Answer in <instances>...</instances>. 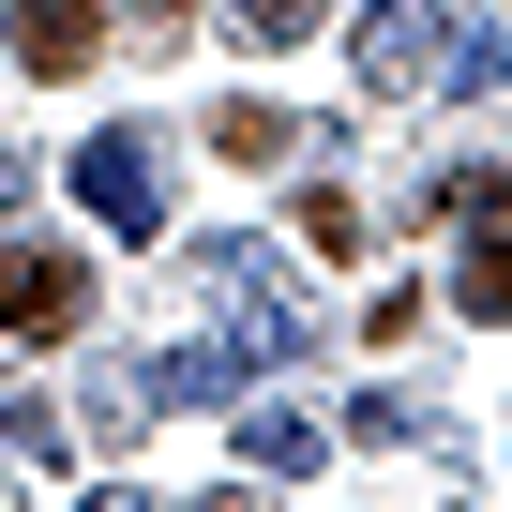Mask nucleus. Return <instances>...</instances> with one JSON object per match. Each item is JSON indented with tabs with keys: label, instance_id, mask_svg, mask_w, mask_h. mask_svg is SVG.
<instances>
[{
	"label": "nucleus",
	"instance_id": "10",
	"mask_svg": "<svg viewBox=\"0 0 512 512\" xmlns=\"http://www.w3.org/2000/svg\"><path fill=\"white\" fill-rule=\"evenodd\" d=\"M226 16H241V46H302V31L332 16V0H226Z\"/></svg>",
	"mask_w": 512,
	"mask_h": 512
},
{
	"label": "nucleus",
	"instance_id": "12",
	"mask_svg": "<svg viewBox=\"0 0 512 512\" xmlns=\"http://www.w3.org/2000/svg\"><path fill=\"white\" fill-rule=\"evenodd\" d=\"M16 196H31V166H16V151H0V226H16Z\"/></svg>",
	"mask_w": 512,
	"mask_h": 512
},
{
	"label": "nucleus",
	"instance_id": "11",
	"mask_svg": "<svg viewBox=\"0 0 512 512\" xmlns=\"http://www.w3.org/2000/svg\"><path fill=\"white\" fill-rule=\"evenodd\" d=\"M452 302H467V317H512V256H482V272H467Z\"/></svg>",
	"mask_w": 512,
	"mask_h": 512
},
{
	"label": "nucleus",
	"instance_id": "6",
	"mask_svg": "<svg viewBox=\"0 0 512 512\" xmlns=\"http://www.w3.org/2000/svg\"><path fill=\"white\" fill-rule=\"evenodd\" d=\"M422 211H437V226H497V241H512V166H437V181H422Z\"/></svg>",
	"mask_w": 512,
	"mask_h": 512
},
{
	"label": "nucleus",
	"instance_id": "9",
	"mask_svg": "<svg viewBox=\"0 0 512 512\" xmlns=\"http://www.w3.org/2000/svg\"><path fill=\"white\" fill-rule=\"evenodd\" d=\"M302 256H332V272L362 256V196H347V181H317V196H302Z\"/></svg>",
	"mask_w": 512,
	"mask_h": 512
},
{
	"label": "nucleus",
	"instance_id": "7",
	"mask_svg": "<svg viewBox=\"0 0 512 512\" xmlns=\"http://www.w3.org/2000/svg\"><path fill=\"white\" fill-rule=\"evenodd\" d=\"M317 452H332V422H317V407H256V422H241V467H272V482H287V467H317Z\"/></svg>",
	"mask_w": 512,
	"mask_h": 512
},
{
	"label": "nucleus",
	"instance_id": "13",
	"mask_svg": "<svg viewBox=\"0 0 512 512\" xmlns=\"http://www.w3.org/2000/svg\"><path fill=\"white\" fill-rule=\"evenodd\" d=\"M91 512H136V497H121V482H91Z\"/></svg>",
	"mask_w": 512,
	"mask_h": 512
},
{
	"label": "nucleus",
	"instance_id": "14",
	"mask_svg": "<svg viewBox=\"0 0 512 512\" xmlns=\"http://www.w3.org/2000/svg\"><path fill=\"white\" fill-rule=\"evenodd\" d=\"M196 512H256V497H196Z\"/></svg>",
	"mask_w": 512,
	"mask_h": 512
},
{
	"label": "nucleus",
	"instance_id": "4",
	"mask_svg": "<svg viewBox=\"0 0 512 512\" xmlns=\"http://www.w3.org/2000/svg\"><path fill=\"white\" fill-rule=\"evenodd\" d=\"M437 0H362V91H422L437 76Z\"/></svg>",
	"mask_w": 512,
	"mask_h": 512
},
{
	"label": "nucleus",
	"instance_id": "3",
	"mask_svg": "<svg viewBox=\"0 0 512 512\" xmlns=\"http://www.w3.org/2000/svg\"><path fill=\"white\" fill-rule=\"evenodd\" d=\"M91 317V256H61V241H0V332L16 347H61Z\"/></svg>",
	"mask_w": 512,
	"mask_h": 512
},
{
	"label": "nucleus",
	"instance_id": "2",
	"mask_svg": "<svg viewBox=\"0 0 512 512\" xmlns=\"http://www.w3.org/2000/svg\"><path fill=\"white\" fill-rule=\"evenodd\" d=\"M76 211L106 241H166V151H151V121H91L76 136Z\"/></svg>",
	"mask_w": 512,
	"mask_h": 512
},
{
	"label": "nucleus",
	"instance_id": "5",
	"mask_svg": "<svg viewBox=\"0 0 512 512\" xmlns=\"http://www.w3.org/2000/svg\"><path fill=\"white\" fill-rule=\"evenodd\" d=\"M106 0H16V76H91Z\"/></svg>",
	"mask_w": 512,
	"mask_h": 512
},
{
	"label": "nucleus",
	"instance_id": "1",
	"mask_svg": "<svg viewBox=\"0 0 512 512\" xmlns=\"http://www.w3.org/2000/svg\"><path fill=\"white\" fill-rule=\"evenodd\" d=\"M211 302H226V332H211V347H226L241 377L317 347V302L287 287V256H272V241H211Z\"/></svg>",
	"mask_w": 512,
	"mask_h": 512
},
{
	"label": "nucleus",
	"instance_id": "8",
	"mask_svg": "<svg viewBox=\"0 0 512 512\" xmlns=\"http://www.w3.org/2000/svg\"><path fill=\"white\" fill-rule=\"evenodd\" d=\"M211 151H226V166H272V151H287V106H256V91L211 106Z\"/></svg>",
	"mask_w": 512,
	"mask_h": 512
}]
</instances>
